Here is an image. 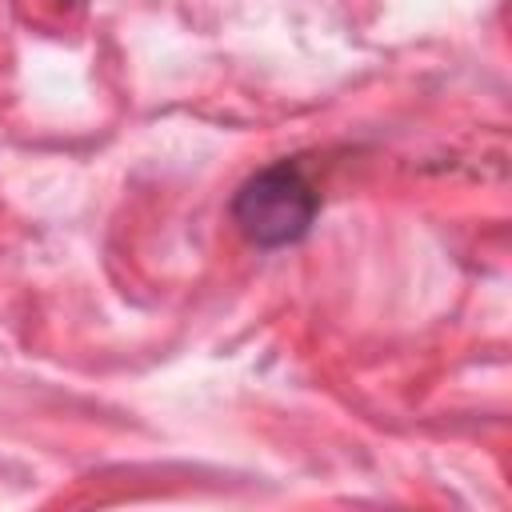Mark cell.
Returning <instances> with one entry per match:
<instances>
[{"label": "cell", "instance_id": "6da1fadb", "mask_svg": "<svg viewBox=\"0 0 512 512\" xmlns=\"http://www.w3.org/2000/svg\"><path fill=\"white\" fill-rule=\"evenodd\" d=\"M320 212V192L296 160H276L248 176L232 196V220L256 248H284L308 236Z\"/></svg>", "mask_w": 512, "mask_h": 512}]
</instances>
